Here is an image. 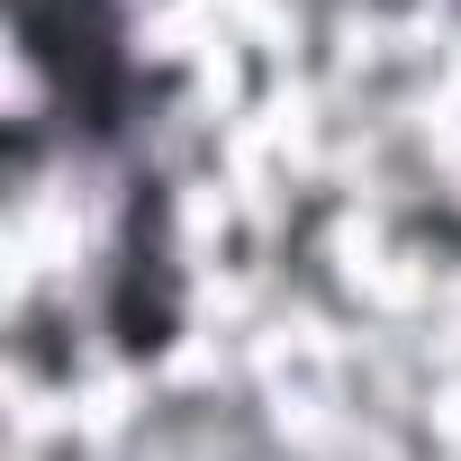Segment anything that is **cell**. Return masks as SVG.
Masks as SVG:
<instances>
[{"instance_id":"6da1fadb","label":"cell","mask_w":461,"mask_h":461,"mask_svg":"<svg viewBox=\"0 0 461 461\" xmlns=\"http://www.w3.org/2000/svg\"><path fill=\"white\" fill-rule=\"evenodd\" d=\"M10 55L28 82V118L10 136V163L64 154L82 172H127L154 154L163 73L136 46V0H0Z\"/></svg>"},{"instance_id":"7a4b0ae2","label":"cell","mask_w":461,"mask_h":461,"mask_svg":"<svg viewBox=\"0 0 461 461\" xmlns=\"http://www.w3.org/2000/svg\"><path fill=\"white\" fill-rule=\"evenodd\" d=\"M100 335L118 362H163L190 335V245H181V181L145 154L118 172V208L100 236Z\"/></svg>"}]
</instances>
